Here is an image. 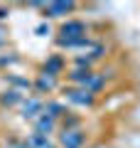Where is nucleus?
<instances>
[{"mask_svg": "<svg viewBox=\"0 0 140 148\" xmlns=\"http://www.w3.org/2000/svg\"><path fill=\"white\" fill-rule=\"evenodd\" d=\"M79 143H81V133H76V131L64 133V146H67V148H76Z\"/></svg>", "mask_w": 140, "mask_h": 148, "instance_id": "obj_2", "label": "nucleus"}, {"mask_svg": "<svg viewBox=\"0 0 140 148\" xmlns=\"http://www.w3.org/2000/svg\"><path fill=\"white\" fill-rule=\"evenodd\" d=\"M57 69H59V59H52V62H49V72H57ZM49 72H47V74H49Z\"/></svg>", "mask_w": 140, "mask_h": 148, "instance_id": "obj_6", "label": "nucleus"}, {"mask_svg": "<svg viewBox=\"0 0 140 148\" xmlns=\"http://www.w3.org/2000/svg\"><path fill=\"white\" fill-rule=\"evenodd\" d=\"M49 128H52V121H49V119H42L39 121V131H49Z\"/></svg>", "mask_w": 140, "mask_h": 148, "instance_id": "obj_5", "label": "nucleus"}, {"mask_svg": "<svg viewBox=\"0 0 140 148\" xmlns=\"http://www.w3.org/2000/svg\"><path fill=\"white\" fill-rule=\"evenodd\" d=\"M71 10V3H54V5H49V12H67Z\"/></svg>", "mask_w": 140, "mask_h": 148, "instance_id": "obj_3", "label": "nucleus"}, {"mask_svg": "<svg viewBox=\"0 0 140 148\" xmlns=\"http://www.w3.org/2000/svg\"><path fill=\"white\" fill-rule=\"evenodd\" d=\"M81 32H84V25H79V22H69V25H64L62 27V45H79V42H84V40H81V37H79V35H81Z\"/></svg>", "mask_w": 140, "mask_h": 148, "instance_id": "obj_1", "label": "nucleus"}, {"mask_svg": "<svg viewBox=\"0 0 140 148\" xmlns=\"http://www.w3.org/2000/svg\"><path fill=\"white\" fill-rule=\"evenodd\" d=\"M81 94H84V91H69V96H71L74 101H79V104H88V101H91V96H88V94L81 96Z\"/></svg>", "mask_w": 140, "mask_h": 148, "instance_id": "obj_4", "label": "nucleus"}]
</instances>
